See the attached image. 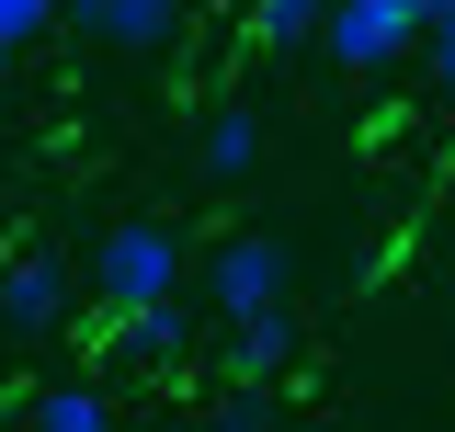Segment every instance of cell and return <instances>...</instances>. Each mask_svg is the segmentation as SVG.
I'll return each instance as SVG.
<instances>
[{
	"label": "cell",
	"mask_w": 455,
	"mask_h": 432,
	"mask_svg": "<svg viewBox=\"0 0 455 432\" xmlns=\"http://www.w3.org/2000/svg\"><path fill=\"white\" fill-rule=\"evenodd\" d=\"M57 12L103 46H171V23H182V0H57Z\"/></svg>",
	"instance_id": "5b68a950"
},
{
	"label": "cell",
	"mask_w": 455,
	"mask_h": 432,
	"mask_svg": "<svg viewBox=\"0 0 455 432\" xmlns=\"http://www.w3.org/2000/svg\"><path fill=\"white\" fill-rule=\"evenodd\" d=\"M194 160L217 171V182H239V171L262 160V114H239V103H217V114H205V137H194Z\"/></svg>",
	"instance_id": "52a82bcc"
},
{
	"label": "cell",
	"mask_w": 455,
	"mask_h": 432,
	"mask_svg": "<svg viewBox=\"0 0 455 432\" xmlns=\"http://www.w3.org/2000/svg\"><path fill=\"white\" fill-rule=\"evenodd\" d=\"M433 80H444V92H455V12H444V23H433Z\"/></svg>",
	"instance_id": "4fadbf2b"
},
{
	"label": "cell",
	"mask_w": 455,
	"mask_h": 432,
	"mask_svg": "<svg viewBox=\"0 0 455 432\" xmlns=\"http://www.w3.org/2000/svg\"><path fill=\"white\" fill-rule=\"evenodd\" d=\"M217 432H274V387H239V398H217Z\"/></svg>",
	"instance_id": "7c38bea8"
},
{
	"label": "cell",
	"mask_w": 455,
	"mask_h": 432,
	"mask_svg": "<svg viewBox=\"0 0 455 432\" xmlns=\"http://www.w3.org/2000/svg\"><path fill=\"white\" fill-rule=\"evenodd\" d=\"M319 46H331V68H398L410 57V12L398 0H331L319 12Z\"/></svg>",
	"instance_id": "3957f363"
},
{
	"label": "cell",
	"mask_w": 455,
	"mask_h": 432,
	"mask_svg": "<svg viewBox=\"0 0 455 432\" xmlns=\"http://www.w3.org/2000/svg\"><path fill=\"white\" fill-rule=\"evenodd\" d=\"M46 23H57V0H0V57H12V46H35Z\"/></svg>",
	"instance_id": "8fae6325"
},
{
	"label": "cell",
	"mask_w": 455,
	"mask_h": 432,
	"mask_svg": "<svg viewBox=\"0 0 455 432\" xmlns=\"http://www.w3.org/2000/svg\"><path fill=\"white\" fill-rule=\"evenodd\" d=\"M284 353H296V319H251V330H228V376H239V387H274V376H284Z\"/></svg>",
	"instance_id": "ba28073f"
},
{
	"label": "cell",
	"mask_w": 455,
	"mask_h": 432,
	"mask_svg": "<svg viewBox=\"0 0 455 432\" xmlns=\"http://www.w3.org/2000/svg\"><path fill=\"white\" fill-rule=\"evenodd\" d=\"M114 330H125V341H114L125 364H182V353H194V319H182V296H160V308H137V319H114Z\"/></svg>",
	"instance_id": "8992f818"
},
{
	"label": "cell",
	"mask_w": 455,
	"mask_h": 432,
	"mask_svg": "<svg viewBox=\"0 0 455 432\" xmlns=\"http://www.w3.org/2000/svg\"><path fill=\"white\" fill-rule=\"evenodd\" d=\"M319 12H331V0H251V35H262V46H307Z\"/></svg>",
	"instance_id": "30bf717a"
},
{
	"label": "cell",
	"mask_w": 455,
	"mask_h": 432,
	"mask_svg": "<svg viewBox=\"0 0 455 432\" xmlns=\"http://www.w3.org/2000/svg\"><path fill=\"white\" fill-rule=\"evenodd\" d=\"M398 12H410V35H433V23H444L455 0H398Z\"/></svg>",
	"instance_id": "5bb4252c"
},
{
	"label": "cell",
	"mask_w": 455,
	"mask_h": 432,
	"mask_svg": "<svg viewBox=\"0 0 455 432\" xmlns=\"http://www.w3.org/2000/svg\"><path fill=\"white\" fill-rule=\"evenodd\" d=\"M171 284H182V239H171L160 216H125V228H103V251H92V296H103L114 319L160 308Z\"/></svg>",
	"instance_id": "6da1fadb"
},
{
	"label": "cell",
	"mask_w": 455,
	"mask_h": 432,
	"mask_svg": "<svg viewBox=\"0 0 455 432\" xmlns=\"http://www.w3.org/2000/svg\"><path fill=\"white\" fill-rule=\"evenodd\" d=\"M23 432H114V398L92 376H68V387H46V398H35V421Z\"/></svg>",
	"instance_id": "9c48e42d"
},
{
	"label": "cell",
	"mask_w": 455,
	"mask_h": 432,
	"mask_svg": "<svg viewBox=\"0 0 455 432\" xmlns=\"http://www.w3.org/2000/svg\"><path fill=\"white\" fill-rule=\"evenodd\" d=\"M57 319H68V262L35 251V262L0 273V330H12V341H35V330H57Z\"/></svg>",
	"instance_id": "277c9868"
},
{
	"label": "cell",
	"mask_w": 455,
	"mask_h": 432,
	"mask_svg": "<svg viewBox=\"0 0 455 432\" xmlns=\"http://www.w3.org/2000/svg\"><path fill=\"white\" fill-rule=\"evenodd\" d=\"M205 308H217V330L284 319V239H228L205 262Z\"/></svg>",
	"instance_id": "7a4b0ae2"
}]
</instances>
